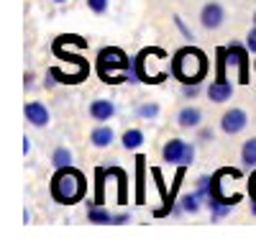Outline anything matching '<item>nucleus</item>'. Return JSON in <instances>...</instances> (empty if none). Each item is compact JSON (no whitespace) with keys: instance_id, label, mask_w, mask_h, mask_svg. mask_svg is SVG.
Masks as SVG:
<instances>
[{"instance_id":"obj_1","label":"nucleus","mask_w":256,"mask_h":246,"mask_svg":"<svg viewBox=\"0 0 256 246\" xmlns=\"http://www.w3.org/2000/svg\"><path fill=\"white\" fill-rule=\"evenodd\" d=\"M84 192H88V180L72 164L56 170V174L52 177V198L62 205H72V202L82 200Z\"/></svg>"},{"instance_id":"obj_2","label":"nucleus","mask_w":256,"mask_h":246,"mask_svg":"<svg viewBox=\"0 0 256 246\" xmlns=\"http://www.w3.org/2000/svg\"><path fill=\"white\" fill-rule=\"evenodd\" d=\"M172 74L184 82V85H198V82L208 74V56L195 49V46H184L172 56Z\"/></svg>"},{"instance_id":"obj_3","label":"nucleus","mask_w":256,"mask_h":246,"mask_svg":"<svg viewBox=\"0 0 256 246\" xmlns=\"http://www.w3.org/2000/svg\"><path fill=\"white\" fill-rule=\"evenodd\" d=\"M136 72L141 82H152V85H159V82L166 80V74L172 72V64H169V56L164 49H144L136 56Z\"/></svg>"},{"instance_id":"obj_4","label":"nucleus","mask_w":256,"mask_h":246,"mask_svg":"<svg viewBox=\"0 0 256 246\" xmlns=\"http://www.w3.org/2000/svg\"><path fill=\"white\" fill-rule=\"evenodd\" d=\"M98 70H100V77L105 82H123L128 80V70H131V59L128 54L118 46H108V49H100L98 54Z\"/></svg>"},{"instance_id":"obj_5","label":"nucleus","mask_w":256,"mask_h":246,"mask_svg":"<svg viewBox=\"0 0 256 246\" xmlns=\"http://www.w3.org/2000/svg\"><path fill=\"white\" fill-rule=\"evenodd\" d=\"M228 49V64H236L238 67V82H248V46H241V44H230L226 46Z\"/></svg>"},{"instance_id":"obj_6","label":"nucleus","mask_w":256,"mask_h":246,"mask_svg":"<svg viewBox=\"0 0 256 246\" xmlns=\"http://www.w3.org/2000/svg\"><path fill=\"white\" fill-rule=\"evenodd\" d=\"M246 123H248L246 110H241V108H230V110H226L223 118H220V128H223L228 136H233V134H241V131L246 128Z\"/></svg>"},{"instance_id":"obj_7","label":"nucleus","mask_w":256,"mask_h":246,"mask_svg":"<svg viewBox=\"0 0 256 246\" xmlns=\"http://www.w3.org/2000/svg\"><path fill=\"white\" fill-rule=\"evenodd\" d=\"M223 20H226V10L220 3H205L202 6V13H200V24L208 28V31H216L223 26Z\"/></svg>"},{"instance_id":"obj_8","label":"nucleus","mask_w":256,"mask_h":246,"mask_svg":"<svg viewBox=\"0 0 256 246\" xmlns=\"http://www.w3.org/2000/svg\"><path fill=\"white\" fill-rule=\"evenodd\" d=\"M26 120L31 123V126H36V128H44L46 123H49V110H46V106L44 102H36V100H31V102H26Z\"/></svg>"},{"instance_id":"obj_9","label":"nucleus","mask_w":256,"mask_h":246,"mask_svg":"<svg viewBox=\"0 0 256 246\" xmlns=\"http://www.w3.org/2000/svg\"><path fill=\"white\" fill-rule=\"evenodd\" d=\"M184 152H187V144H184L182 138H169V141L164 144V149H162V156H164V162H169V164H182Z\"/></svg>"},{"instance_id":"obj_10","label":"nucleus","mask_w":256,"mask_h":246,"mask_svg":"<svg viewBox=\"0 0 256 246\" xmlns=\"http://www.w3.org/2000/svg\"><path fill=\"white\" fill-rule=\"evenodd\" d=\"M230 95H233V85L228 80H216L208 88V98L212 102H226V100H230Z\"/></svg>"},{"instance_id":"obj_11","label":"nucleus","mask_w":256,"mask_h":246,"mask_svg":"<svg viewBox=\"0 0 256 246\" xmlns=\"http://www.w3.org/2000/svg\"><path fill=\"white\" fill-rule=\"evenodd\" d=\"M90 116L95 118V120H110L113 116H116V106L110 100H92L90 102Z\"/></svg>"},{"instance_id":"obj_12","label":"nucleus","mask_w":256,"mask_h":246,"mask_svg":"<svg viewBox=\"0 0 256 246\" xmlns=\"http://www.w3.org/2000/svg\"><path fill=\"white\" fill-rule=\"evenodd\" d=\"M177 120H180L182 128H198L200 120H202V113H200V108H195V106H187V108L180 110Z\"/></svg>"},{"instance_id":"obj_13","label":"nucleus","mask_w":256,"mask_h":246,"mask_svg":"<svg viewBox=\"0 0 256 246\" xmlns=\"http://www.w3.org/2000/svg\"><path fill=\"white\" fill-rule=\"evenodd\" d=\"M113 138H116V134H113V128H110V126H98V128L90 134L92 146H98V149L110 146V144H113Z\"/></svg>"},{"instance_id":"obj_14","label":"nucleus","mask_w":256,"mask_h":246,"mask_svg":"<svg viewBox=\"0 0 256 246\" xmlns=\"http://www.w3.org/2000/svg\"><path fill=\"white\" fill-rule=\"evenodd\" d=\"M113 218L116 216H110L108 208H100L98 202H92L90 208H88V220L90 223H113Z\"/></svg>"},{"instance_id":"obj_15","label":"nucleus","mask_w":256,"mask_h":246,"mask_svg":"<svg viewBox=\"0 0 256 246\" xmlns=\"http://www.w3.org/2000/svg\"><path fill=\"white\" fill-rule=\"evenodd\" d=\"M144 172H146V159L138 156L136 159V202H144L146 200V192H144Z\"/></svg>"},{"instance_id":"obj_16","label":"nucleus","mask_w":256,"mask_h":246,"mask_svg":"<svg viewBox=\"0 0 256 246\" xmlns=\"http://www.w3.org/2000/svg\"><path fill=\"white\" fill-rule=\"evenodd\" d=\"M123 149H128V152H134V149H138L141 144H144V131H138V128H128L126 134H123Z\"/></svg>"},{"instance_id":"obj_17","label":"nucleus","mask_w":256,"mask_h":246,"mask_svg":"<svg viewBox=\"0 0 256 246\" xmlns=\"http://www.w3.org/2000/svg\"><path fill=\"white\" fill-rule=\"evenodd\" d=\"M52 164L56 170H62V167H70L72 164V152L67 149V146H59V149H54V154H52Z\"/></svg>"},{"instance_id":"obj_18","label":"nucleus","mask_w":256,"mask_h":246,"mask_svg":"<svg viewBox=\"0 0 256 246\" xmlns=\"http://www.w3.org/2000/svg\"><path fill=\"white\" fill-rule=\"evenodd\" d=\"M200 200H202V195L200 192H187V195H182V210L184 213H198L200 210Z\"/></svg>"},{"instance_id":"obj_19","label":"nucleus","mask_w":256,"mask_h":246,"mask_svg":"<svg viewBox=\"0 0 256 246\" xmlns=\"http://www.w3.org/2000/svg\"><path fill=\"white\" fill-rule=\"evenodd\" d=\"M241 162L246 167H256V138H248L241 149Z\"/></svg>"},{"instance_id":"obj_20","label":"nucleus","mask_w":256,"mask_h":246,"mask_svg":"<svg viewBox=\"0 0 256 246\" xmlns=\"http://www.w3.org/2000/svg\"><path fill=\"white\" fill-rule=\"evenodd\" d=\"M108 172H110V174H116V177L120 180V182H118V202H120V205H126V192H128V190H126V180H128V177H126V172H123V170H118V167H108Z\"/></svg>"},{"instance_id":"obj_21","label":"nucleus","mask_w":256,"mask_h":246,"mask_svg":"<svg viewBox=\"0 0 256 246\" xmlns=\"http://www.w3.org/2000/svg\"><path fill=\"white\" fill-rule=\"evenodd\" d=\"M138 118H144V120H152V118H156L159 116V106L156 102H144V106H138Z\"/></svg>"},{"instance_id":"obj_22","label":"nucleus","mask_w":256,"mask_h":246,"mask_svg":"<svg viewBox=\"0 0 256 246\" xmlns=\"http://www.w3.org/2000/svg\"><path fill=\"white\" fill-rule=\"evenodd\" d=\"M88 8L92 13H105L108 10V0H88Z\"/></svg>"},{"instance_id":"obj_23","label":"nucleus","mask_w":256,"mask_h":246,"mask_svg":"<svg viewBox=\"0 0 256 246\" xmlns=\"http://www.w3.org/2000/svg\"><path fill=\"white\" fill-rule=\"evenodd\" d=\"M246 46H248V52L251 54H256V26L248 31V36H246Z\"/></svg>"},{"instance_id":"obj_24","label":"nucleus","mask_w":256,"mask_h":246,"mask_svg":"<svg viewBox=\"0 0 256 246\" xmlns=\"http://www.w3.org/2000/svg\"><path fill=\"white\" fill-rule=\"evenodd\" d=\"M192 159H195V149H192L190 144H187V152H184V159H182V164H187V167H190V164H192Z\"/></svg>"},{"instance_id":"obj_25","label":"nucleus","mask_w":256,"mask_h":246,"mask_svg":"<svg viewBox=\"0 0 256 246\" xmlns=\"http://www.w3.org/2000/svg\"><path fill=\"white\" fill-rule=\"evenodd\" d=\"M182 92H184V98H195L198 95V85H184Z\"/></svg>"},{"instance_id":"obj_26","label":"nucleus","mask_w":256,"mask_h":246,"mask_svg":"<svg viewBox=\"0 0 256 246\" xmlns=\"http://www.w3.org/2000/svg\"><path fill=\"white\" fill-rule=\"evenodd\" d=\"M248 192H251V198L256 200V172H254L251 180H248Z\"/></svg>"},{"instance_id":"obj_27","label":"nucleus","mask_w":256,"mask_h":246,"mask_svg":"<svg viewBox=\"0 0 256 246\" xmlns=\"http://www.w3.org/2000/svg\"><path fill=\"white\" fill-rule=\"evenodd\" d=\"M128 220H131V213H120L113 218V223H128Z\"/></svg>"},{"instance_id":"obj_28","label":"nucleus","mask_w":256,"mask_h":246,"mask_svg":"<svg viewBox=\"0 0 256 246\" xmlns=\"http://www.w3.org/2000/svg\"><path fill=\"white\" fill-rule=\"evenodd\" d=\"M200 138H205V141L212 138V131H210V128H202V131H200Z\"/></svg>"},{"instance_id":"obj_29","label":"nucleus","mask_w":256,"mask_h":246,"mask_svg":"<svg viewBox=\"0 0 256 246\" xmlns=\"http://www.w3.org/2000/svg\"><path fill=\"white\" fill-rule=\"evenodd\" d=\"M24 152H26V154L31 152V141H28V138H24Z\"/></svg>"},{"instance_id":"obj_30","label":"nucleus","mask_w":256,"mask_h":246,"mask_svg":"<svg viewBox=\"0 0 256 246\" xmlns=\"http://www.w3.org/2000/svg\"><path fill=\"white\" fill-rule=\"evenodd\" d=\"M251 216H256V200L251 202Z\"/></svg>"},{"instance_id":"obj_31","label":"nucleus","mask_w":256,"mask_h":246,"mask_svg":"<svg viewBox=\"0 0 256 246\" xmlns=\"http://www.w3.org/2000/svg\"><path fill=\"white\" fill-rule=\"evenodd\" d=\"M54 3H67V0H54Z\"/></svg>"},{"instance_id":"obj_32","label":"nucleus","mask_w":256,"mask_h":246,"mask_svg":"<svg viewBox=\"0 0 256 246\" xmlns=\"http://www.w3.org/2000/svg\"><path fill=\"white\" fill-rule=\"evenodd\" d=\"M254 26H256V13H254Z\"/></svg>"}]
</instances>
